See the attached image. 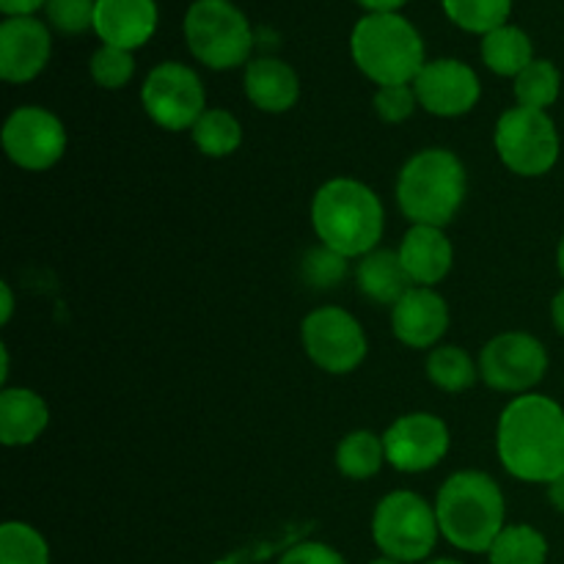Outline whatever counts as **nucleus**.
<instances>
[{"label": "nucleus", "mask_w": 564, "mask_h": 564, "mask_svg": "<svg viewBox=\"0 0 564 564\" xmlns=\"http://www.w3.org/2000/svg\"><path fill=\"white\" fill-rule=\"evenodd\" d=\"M496 449L521 482L554 485L564 477V411L543 394H521L501 411Z\"/></svg>", "instance_id": "1"}, {"label": "nucleus", "mask_w": 564, "mask_h": 564, "mask_svg": "<svg viewBox=\"0 0 564 564\" xmlns=\"http://www.w3.org/2000/svg\"><path fill=\"white\" fill-rule=\"evenodd\" d=\"M312 224L325 248L356 259L375 251L383 237L386 213L372 187L336 176L314 193Z\"/></svg>", "instance_id": "2"}, {"label": "nucleus", "mask_w": 564, "mask_h": 564, "mask_svg": "<svg viewBox=\"0 0 564 564\" xmlns=\"http://www.w3.org/2000/svg\"><path fill=\"white\" fill-rule=\"evenodd\" d=\"M438 529L455 549L485 554L505 529V494L482 471H457L441 485L435 499Z\"/></svg>", "instance_id": "3"}, {"label": "nucleus", "mask_w": 564, "mask_h": 564, "mask_svg": "<svg viewBox=\"0 0 564 564\" xmlns=\"http://www.w3.org/2000/svg\"><path fill=\"white\" fill-rule=\"evenodd\" d=\"M358 69L378 86H413L424 69V39L411 20L397 14H364L350 33Z\"/></svg>", "instance_id": "4"}, {"label": "nucleus", "mask_w": 564, "mask_h": 564, "mask_svg": "<svg viewBox=\"0 0 564 564\" xmlns=\"http://www.w3.org/2000/svg\"><path fill=\"white\" fill-rule=\"evenodd\" d=\"M466 198V169L449 149H424L397 176V204L413 226L444 229Z\"/></svg>", "instance_id": "5"}, {"label": "nucleus", "mask_w": 564, "mask_h": 564, "mask_svg": "<svg viewBox=\"0 0 564 564\" xmlns=\"http://www.w3.org/2000/svg\"><path fill=\"white\" fill-rule=\"evenodd\" d=\"M185 42L198 64L237 69L251 58L253 31L246 11L231 0H193L185 14Z\"/></svg>", "instance_id": "6"}, {"label": "nucleus", "mask_w": 564, "mask_h": 564, "mask_svg": "<svg viewBox=\"0 0 564 564\" xmlns=\"http://www.w3.org/2000/svg\"><path fill=\"white\" fill-rule=\"evenodd\" d=\"M438 516L435 507L411 490H394L375 507L372 538L383 556L402 564L422 562L438 543Z\"/></svg>", "instance_id": "7"}, {"label": "nucleus", "mask_w": 564, "mask_h": 564, "mask_svg": "<svg viewBox=\"0 0 564 564\" xmlns=\"http://www.w3.org/2000/svg\"><path fill=\"white\" fill-rule=\"evenodd\" d=\"M496 152L518 176H543L560 160V132L545 110L510 108L496 121Z\"/></svg>", "instance_id": "8"}, {"label": "nucleus", "mask_w": 564, "mask_h": 564, "mask_svg": "<svg viewBox=\"0 0 564 564\" xmlns=\"http://www.w3.org/2000/svg\"><path fill=\"white\" fill-rule=\"evenodd\" d=\"M141 102L149 119L160 124L163 130L180 132L193 130L198 119L204 116V83L191 66L180 61H163L147 75L141 88Z\"/></svg>", "instance_id": "9"}, {"label": "nucleus", "mask_w": 564, "mask_h": 564, "mask_svg": "<svg viewBox=\"0 0 564 564\" xmlns=\"http://www.w3.org/2000/svg\"><path fill=\"white\" fill-rule=\"evenodd\" d=\"M301 341L306 356L330 375L352 372L367 358V334L361 323L339 306H323L306 314Z\"/></svg>", "instance_id": "10"}, {"label": "nucleus", "mask_w": 564, "mask_h": 564, "mask_svg": "<svg viewBox=\"0 0 564 564\" xmlns=\"http://www.w3.org/2000/svg\"><path fill=\"white\" fill-rule=\"evenodd\" d=\"M549 372V352L543 341L523 330L499 334L479 352V378L494 391L518 394L534 389Z\"/></svg>", "instance_id": "11"}, {"label": "nucleus", "mask_w": 564, "mask_h": 564, "mask_svg": "<svg viewBox=\"0 0 564 564\" xmlns=\"http://www.w3.org/2000/svg\"><path fill=\"white\" fill-rule=\"evenodd\" d=\"M3 149L14 165L25 171H47L64 158L66 130L50 110L25 105L3 124Z\"/></svg>", "instance_id": "12"}, {"label": "nucleus", "mask_w": 564, "mask_h": 564, "mask_svg": "<svg viewBox=\"0 0 564 564\" xmlns=\"http://www.w3.org/2000/svg\"><path fill=\"white\" fill-rule=\"evenodd\" d=\"M386 460L402 474L430 471L449 452V427L433 413H408L383 435Z\"/></svg>", "instance_id": "13"}, {"label": "nucleus", "mask_w": 564, "mask_h": 564, "mask_svg": "<svg viewBox=\"0 0 564 564\" xmlns=\"http://www.w3.org/2000/svg\"><path fill=\"white\" fill-rule=\"evenodd\" d=\"M413 91L427 113L455 119L479 102L482 86H479L477 72L468 64L457 58H438L424 64V69L413 80Z\"/></svg>", "instance_id": "14"}, {"label": "nucleus", "mask_w": 564, "mask_h": 564, "mask_svg": "<svg viewBox=\"0 0 564 564\" xmlns=\"http://www.w3.org/2000/svg\"><path fill=\"white\" fill-rule=\"evenodd\" d=\"M53 53V36L36 17H6L0 25V77L31 83L42 75Z\"/></svg>", "instance_id": "15"}, {"label": "nucleus", "mask_w": 564, "mask_h": 564, "mask_svg": "<svg viewBox=\"0 0 564 564\" xmlns=\"http://www.w3.org/2000/svg\"><path fill=\"white\" fill-rule=\"evenodd\" d=\"M449 328V306L430 286H413L391 306V330L402 345L427 350L441 341Z\"/></svg>", "instance_id": "16"}, {"label": "nucleus", "mask_w": 564, "mask_h": 564, "mask_svg": "<svg viewBox=\"0 0 564 564\" xmlns=\"http://www.w3.org/2000/svg\"><path fill=\"white\" fill-rule=\"evenodd\" d=\"M160 11L154 0H97L94 33L99 42L121 50H138L158 31Z\"/></svg>", "instance_id": "17"}, {"label": "nucleus", "mask_w": 564, "mask_h": 564, "mask_svg": "<svg viewBox=\"0 0 564 564\" xmlns=\"http://www.w3.org/2000/svg\"><path fill=\"white\" fill-rule=\"evenodd\" d=\"M400 259L416 286H433L452 270L455 251L449 237L438 226H411L400 242Z\"/></svg>", "instance_id": "18"}, {"label": "nucleus", "mask_w": 564, "mask_h": 564, "mask_svg": "<svg viewBox=\"0 0 564 564\" xmlns=\"http://www.w3.org/2000/svg\"><path fill=\"white\" fill-rule=\"evenodd\" d=\"M242 86H246L248 99L264 113H286L290 108H295L297 97H301V80H297L295 69L273 55L248 61Z\"/></svg>", "instance_id": "19"}, {"label": "nucleus", "mask_w": 564, "mask_h": 564, "mask_svg": "<svg viewBox=\"0 0 564 564\" xmlns=\"http://www.w3.org/2000/svg\"><path fill=\"white\" fill-rule=\"evenodd\" d=\"M50 422V408L36 391L3 389L0 391V444L28 446L44 433Z\"/></svg>", "instance_id": "20"}, {"label": "nucleus", "mask_w": 564, "mask_h": 564, "mask_svg": "<svg viewBox=\"0 0 564 564\" xmlns=\"http://www.w3.org/2000/svg\"><path fill=\"white\" fill-rule=\"evenodd\" d=\"M356 281L358 290L375 303H383V306H394L408 290H413L411 275L402 268L400 253L383 251V248H375L372 253L361 257L356 268Z\"/></svg>", "instance_id": "21"}, {"label": "nucleus", "mask_w": 564, "mask_h": 564, "mask_svg": "<svg viewBox=\"0 0 564 564\" xmlns=\"http://www.w3.org/2000/svg\"><path fill=\"white\" fill-rule=\"evenodd\" d=\"M479 55H482V64L494 75L518 77L534 61V47L523 28L507 22V25L496 28L488 36H482Z\"/></svg>", "instance_id": "22"}, {"label": "nucleus", "mask_w": 564, "mask_h": 564, "mask_svg": "<svg viewBox=\"0 0 564 564\" xmlns=\"http://www.w3.org/2000/svg\"><path fill=\"white\" fill-rule=\"evenodd\" d=\"M383 438L369 433V430H356V433L345 435L339 449H336V466H339V471L345 474L347 479H356V482L375 477V474L383 468Z\"/></svg>", "instance_id": "23"}, {"label": "nucleus", "mask_w": 564, "mask_h": 564, "mask_svg": "<svg viewBox=\"0 0 564 564\" xmlns=\"http://www.w3.org/2000/svg\"><path fill=\"white\" fill-rule=\"evenodd\" d=\"M191 135L198 152L207 154V158H229V154H235L240 149L242 127L237 121V116L229 113V110L209 108L193 124Z\"/></svg>", "instance_id": "24"}, {"label": "nucleus", "mask_w": 564, "mask_h": 564, "mask_svg": "<svg viewBox=\"0 0 564 564\" xmlns=\"http://www.w3.org/2000/svg\"><path fill=\"white\" fill-rule=\"evenodd\" d=\"M441 6L452 25L477 36L507 25L512 14V0H441Z\"/></svg>", "instance_id": "25"}, {"label": "nucleus", "mask_w": 564, "mask_h": 564, "mask_svg": "<svg viewBox=\"0 0 564 564\" xmlns=\"http://www.w3.org/2000/svg\"><path fill=\"white\" fill-rule=\"evenodd\" d=\"M490 564H545L549 560V540L538 529L518 523L505 527L488 551Z\"/></svg>", "instance_id": "26"}, {"label": "nucleus", "mask_w": 564, "mask_h": 564, "mask_svg": "<svg viewBox=\"0 0 564 564\" xmlns=\"http://www.w3.org/2000/svg\"><path fill=\"white\" fill-rule=\"evenodd\" d=\"M479 367H474L471 356L455 345H441L427 358V378L435 389L457 394L463 389H471L477 383Z\"/></svg>", "instance_id": "27"}, {"label": "nucleus", "mask_w": 564, "mask_h": 564, "mask_svg": "<svg viewBox=\"0 0 564 564\" xmlns=\"http://www.w3.org/2000/svg\"><path fill=\"white\" fill-rule=\"evenodd\" d=\"M562 75L549 58H534L521 75L516 77V99L521 108L545 110L560 99Z\"/></svg>", "instance_id": "28"}, {"label": "nucleus", "mask_w": 564, "mask_h": 564, "mask_svg": "<svg viewBox=\"0 0 564 564\" xmlns=\"http://www.w3.org/2000/svg\"><path fill=\"white\" fill-rule=\"evenodd\" d=\"M0 564H50L47 540L28 523H3L0 527Z\"/></svg>", "instance_id": "29"}, {"label": "nucleus", "mask_w": 564, "mask_h": 564, "mask_svg": "<svg viewBox=\"0 0 564 564\" xmlns=\"http://www.w3.org/2000/svg\"><path fill=\"white\" fill-rule=\"evenodd\" d=\"M88 72H91L94 83H97L99 88L116 91V88H124L127 83L132 80V75H135V58H132L130 50L102 44V47L91 55Z\"/></svg>", "instance_id": "30"}, {"label": "nucleus", "mask_w": 564, "mask_h": 564, "mask_svg": "<svg viewBox=\"0 0 564 564\" xmlns=\"http://www.w3.org/2000/svg\"><path fill=\"white\" fill-rule=\"evenodd\" d=\"M94 9H97V0H47L44 14L58 33L80 36V33L94 31Z\"/></svg>", "instance_id": "31"}, {"label": "nucleus", "mask_w": 564, "mask_h": 564, "mask_svg": "<svg viewBox=\"0 0 564 564\" xmlns=\"http://www.w3.org/2000/svg\"><path fill=\"white\" fill-rule=\"evenodd\" d=\"M347 275V259L339 257L330 248L319 246L312 248L303 259V279L314 286V290H330L339 286Z\"/></svg>", "instance_id": "32"}, {"label": "nucleus", "mask_w": 564, "mask_h": 564, "mask_svg": "<svg viewBox=\"0 0 564 564\" xmlns=\"http://www.w3.org/2000/svg\"><path fill=\"white\" fill-rule=\"evenodd\" d=\"M416 102L419 99L413 86H380L372 99L375 113L383 121H389V124H400V121L411 119Z\"/></svg>", "instance_id": "33"}, {"label": "nucleus", "mask_w": 564, "mask_h": 564, "mask_svg": "<svg viewBox=\"0 0 564 564\" xmlns=\"http://www.w3.org/2000/svg\"><path fill=\"white\" fill-rule=\"evenodd\" d=\"M279 564H347L339 551L325 543H301L286 551Z\"/></svg>", "instance_id": "34"}, {"label": "nucleus", "mask_w": 564, "mask_h": 564, "mask_svg": "<svg viewBox=\"0 0 564 564\" xmlns=\"http://www.w3.org/2000/svg\"><path fill=\"white\" fill-rule=\"evenodd\" d=\"M44 6L47 0H0V11L6 17H33Z\"/></svg>", "instance_id": "35"}, {"label": "nucleus", "mask_w": 564, "mask_h": 564, "mask_svg": "<svg viewBox=\"0 0 564 564\" xmlns=\"http://www.w3.org/2000/svg\"><path fill=\"white\" fill-rule=\"evenodd\" d=\"M356 3L367 9V14H397L411 0H356Z\"/></svg>", "instance_id": "36"}, {"label": "nucleus", "mask_w": 564, "mask_h": 564, "mask_svg": "<svg viewBox=\"0 0 564 564\" xmlns=\"http://www.w3.org/2000/svg\"><path fill=\"white\" fill-rule=\"evenodd\" d=\"M551 319H554V328L564 336V290H560L551 301Z\"/></svg>", "instance_id": "37"}, {"label": "nucleus", "mask_w": 564, "mask_h": 564, "mask_svg": "<svg viewBox=\"0 0 564 564\" xmlns=\"http://www.w3.org/2000/svg\"><path fill=\"white\" fill-rule=\"evenodd\" d=\"M0 295H3V306H0V323H9L11 319V312H14V295H11V286L6 284H0Z\"/></svg>", "instance_id": "38"}, {"label": "nucleus", "mask_w": 564, "mask_h": 564, "mask_svg": "<svg viewBox=\"0 0 564 564\" xmlns=\"http://www.w3.org/2000/svg\"><path fill=\"white\" fill-rule=\"evenodd\" d=\"M549 488H551V501H554V507L564 512V477L556 479V482L549 485Z\"/></svg>", "instance_id": "39"}, {"label": "nucleus", "mask_w": 564, "mask_h": 564, "mask_svg": "<svg viewBox=\"0 0 564 564\" xmlns=\"http://www.w3.org/2000/svg\"><path fill=\"white\" fill-rule=\"evenodd\" d=\"M556 264H560V273H562V279H564V237H562V242H560V251H556Z\"/></svg>", "instance_id": "40"}, {"label": "nucleus", "mask_w": 564, "mask_h": 564, "mask_svg": "<svg viewBox=\"0 0 564 564\" xmlns=\"http://www.w3.org/2000/svg\"><path fill=\"white\" fill-rule=\"evenodd\" d=\"M372 564H402V562H397V560H389V556H383V560H375Z\"/></svg>", "instance_id": "41"}, {"label": "nucleus", "mask_w": 564, "mask_h": 564, "mask_svg": "<svg viewBox=\"0 0 564 564\" xmlns=\"http://www.w3.org/2000/svg\"><path fill=\"white\" fill-rule=\"evenodd\" d=\"M427 564H460V562H455V560H435V562H427Z\"/></svg>", "instance_id": "42"}]
</instances>
